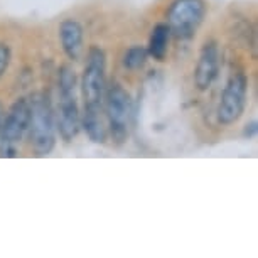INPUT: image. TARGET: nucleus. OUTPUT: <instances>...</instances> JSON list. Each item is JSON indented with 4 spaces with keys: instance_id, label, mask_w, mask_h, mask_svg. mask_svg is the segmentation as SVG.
<instances>
[{
    "instance_id": "obj_1",
    "label": "nucleus",
    "mask_w": 258,
    "mask_h": 258,
    "mask_svg": "<svg viewBox=\"0 0 258 258\" xmlns=\"http://www.w3.org/2000/svg\"><path fill=\"white\" fill-rule=\"evenodd\" d=\"M31 120H29L27 139L32 150L39 157L49 155L56 147V120L54 106L49 93L37 91L29 98Z\"/></svg>"
},
{
    "instance_id": "obj_2",
    "label": "nucleus",
    "mask_w": 258,
    "mask_h": 258,
    "mask_svg": "<svg viewBox=\"0 0 258 258\" xmlns=\"http://www.w3.org/2000/svg\"><path fill=\"white\" fill-rule=\"evenodd\" d=\"M103 111L108 126V135L115 144H123L128 139V125L132 116V96L120 83L106 85L103 96Z\"/></svg>"
},
{
    "instance_id": "obj_3",
    "label": "nucleus",
    "mask_w": 258,
    "mask_h": 258,
    "mask_svg": "<svg viewBox=\"0 0 258 258\" xmlns=\"http://www.w3.org/2000/svg\"><path fill=\"white\" fill-rule=\"evenodd\" d=\"M206 12L208 6L204 0H172L165 14L170 36L181 41L192 39L204 22Z\"/></svg>"
},
{
    "instance_id": "obj_4",
    "label": "nucleus",
    "mask_w": 258,
    "mask_h": 258,
    "mask_svg": "<svg viewBox=\"0 0 258 258\" xmlns=\"http://www.w3.org/2000/svg\"><path fill=\"white\" fill-rule=\"evenodd\" d=\"M29 120H31V106L27 98H19L9 106L4 113L2 128H0V155L16 157L17 145L27 134Z\"/></svg>"
},
{
    "instance_id": "obj_5",
    "label": "nucleus",
    "mask_w": 258,
    "mask_h": 258,
    "mask_svg": "<svg viewBox=\"0 0 258 258\" xmlns=\"http://www.w3.org/2000/svg\"><path fill=\"white\" fill-rule=\"evenodd\" d=\"M106 90V54L100 46H91L81 76L83 105H103Z\"/></svg>"
},
{
    "instance_id": "obj_6",
    "label": "nucleus",
    "mask_w": 258,
    "mask_h": 258,
    "mask_svg": "<svg viewBox=\"0 0 258 258\" xmlns=\"http://www.w3.org/2000/svg\"><path fill=\"white\" fill-rule=\"evenodd\" d=\"M248 96V78L243 71L231 73L225 90L221 93L216 118L221 125H233L245 111Z\"/></svg>"
},
{
    "instance_id": "obj_7",
    "label": "nucleus",
    "mask_w": 258,
    "mask_h": 258,
    "mask_svg": "<svg viewBox=\"0 0 258 258\" xmlns=\"http://www.w3.org/2000/svg\"><path fill=\"white\" fill-rule=\"evenodd\" d=\"M56 132L64 142H73L81 130V111L78 106L76 91H57V105L54 108Z\"/></svg>"
},
{
    "instance_id": "obj_8",
    "label": "nucleus",
    "mask_w": 258,
    "mask_h": 258,
    "mask_svg": "<svg viewBox=\"0 0 258 258\" xmlns=\"http://www.w3.org/2000/svg\"><path fill=\"white\" fill-rule=\"evenodd\" d=\"M220 73V47L216 41H206L199 51L198 64L194 70V85L199 91H206L216 81Z\"/></svg>"
},
{
    "instance_id": "obj_9",
    "label": "nucleus",
    "mask_w": 258,
    "mask_h": 258,
    "mask_svg": "<svg viewBox=\"0 0 258 258\" xmlns=\"http://www.w3.org/2000/svg\"><path fill=\"white\" fill-rule=\"evenodd\" d=\"M57 37H59L62 52L70 61H80L85 51V29L81 22L76 19H64L57 27Z\"/></svg>"
},
{
    "instance_id": "obj_10",
    "label": "nucleus",
    "mask_w": 258,
    "mask_h": 258,
    "mask_svg": "<svg viewBox=\"0 0 258 258\" xmlns=\"http://www.w3.org/2000/svg\"><path fill=\"white\" fill-rule=\"evenodd\" d=\"M81 128L86 132L91 142H106V139H108V126H106L103 105H83Z\"/></svg>"
},
{
    "instance_id": "obj_11",
    "label": "nucleus",
    "mask_w": 258,
    "mask_h": 258,
    "mask_svg": "<svg viewBox=\"0 0 258 258\" xmlns=\"http://www.w3.org/2000/svg\"><path fill=\"white\" fill-rule=\"evenodd\" d=\"M169 41H170V29L167 24H157L149 37L147 52L152 59L162 62L167 57L169 51Z\"/></svg>"
},
{
    "instance_id": "obj_12",
    "label": "nucleus",
    "mask_w": 258,
    "mask_h": 258,
    "mask_svg": "<svg viewBox=\"0 0 258 258\" xmlns=\"http://www.w3.org/2000/svg\"><path fill=\"white\" fill-rule=\"evenodd\" d=\"M147 57H149V52H147V47L145 46H139L135 44L132 47L125 51L123 57H121V62H123V68L128 71H139L142 70L147 62Z\"/></svg>"
},
{
    "instance_id": "obj_13",
    "label": "nucleus",
    "mask_w": 258,
    "mask_h": 258,
    "mask_svg": "<svg viewBox=\"0 0 258 258\" xmlns=\"http://www.w3.org/2000/svg\"><path fill=\"white\" fill-rule=\"evenodd\" d=\"M78 76L70 64H62L57 71V91H76Z\"/></svg>"
},
{
    "instance_id": "obj_14",
    "label": "nucleus",
    "mask_w": 258,
    "mask_h": 258,
    "mask_svg": "<svg viewBox=\"0 0 258 258\" xmlns=\"http://www.w3.org/2000/svg\"><path fill=\"white\" fill-rule=\"evenodd\" d=\"M12 61V49L7 42H0V80L6 75V71L9 70Z\"/></svg>"
},
{
    "instance_id": "obj_15",
    "label": "nucleus",
    "mask_w": 258,
    "mask_h": 258,
    "mask_svg": "<svg viewBox=\"0 0 258 258\" xmlns=\"http://www.w3.org/2000/svg\"><path fill=\"white\" fill-rule=\"evenodd\" d=\"M255 134H256V121H253V123L246 125V128H245V132H243V135L248 137V139H251Z\"/></svg>"
},
{
    "instance_id": "obj_16",
    "label": "nucleus",
    "mask_w": 258,
    "mask_h": 258,
    "mask_svg": "<svg viewBox=\"0 0 258 258\" xmlns=\"http://www.w3.org/2000/svg\"><path fill=\"white\" fill-rule=\"evenodd\" d=\"M4 113H6V111H4V106L0 105V128H2V120H4Z\"/></svg>"
}]
</instances>
